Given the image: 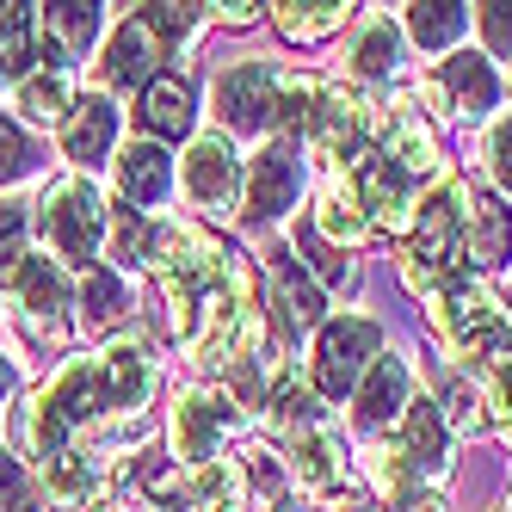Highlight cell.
I'll use <instances>...</instances> for the list:
<instances>
[{
    "label": "cell",
    "instance_id": "1",
    "mask_svg": "<svg viewBox=\"0 0 512 512\" xmlns=\"http://www.w3.org/2000/svg\"><path fill=\"white\" fill-rule=\"evenodd\" d=\"M463 229H469V198L457 179L432 186L420 204H414V223H408V253H401V278L414 290H445L451 272H457V253H463Z\"/></svg>",
    "mask_w": 512,
    "mask_h": 512
},
{
    "label": "cell",
    "instance_id": "2",
    "mask_svg": "<svg viewBox=\"0 0 512 512\" xmlns=\"http://www.w3.org/2000/svg\"><path fill=\"white\" fill-rule=\"evenodd\" d=\"M105 223H112V210H105V198L87 186V179H56V186L38 198V229H44V241L62 253V260H75V266H93L99 260Z\"/></svg>",
    "mask_w": 512,
    "mask_h": 512
},
{
    "label": "cell",
    "instance_id": "3",
    "mask_svg": "<svg viewBox=\"0 0 512 512\" xmlns=\"http://www.w3.org/2000/svg\"><path fill=\"white\" fill-rule=\"evenodd\" d=\"M432 327L463 358H494V352H506V315L488 297V284H475V278H451L445 290H438V297H432Z\"/></svg>",
    "mask_w": 512,
    "mask_h": 512
},
{
    "label": "cell",
    "instance_id": "4",
    "mask_svg": "<svg viewBox=\"0 0 512 512\" xmlns=\"http://www.w3.org/2000/svg\"><path fill=\"white\" fill-rule=\"evenodd\" d=\"M377 321H364V315H334V321H321V334H315V389L321 395H346L364 383V371L377 364Z\"/></svg>",
    "mask_w": 512,
    "mask_h": 512
},
{
    "label": "cell",
    "instance_id": "5",
    "mask_svg": "<svg viewBox=\"0 0 512 512\" xmlns=\"http://www.w3.org/2000/svg\"><path fill=\"white\" fill-rule=\"evenodd\" d=\"M186 192L210 216H235V204H241V161H235L229 130H204L192 142V155H186Z\"/></svg>",
    "mask_w": 512,
    "mask_h": 512
},
{
    "label": "cell",
    "instance_id": "6",
    "mask_svg": "<svg viewBox=\"0 0 512 512\" xmlns=\"http://www.w3.org/2000/svg\"><path fill=\"white\" fill-rule=\"evenodd\" d=\"M371 112L377 105L352 93V87H321L315 99V118H309V142L327 155V161H358L364 155V130H371Z\"/></svg>",
    "mask_w": 512,
    "mask_h": 512
},
{
    "label": "cell",
    "instance_id": "7",
    "mask_svg": "<svg viewBox=\"0 0 512 512\" xmlns=\"http://www.w3.org/2000/svg\"><path fill=\"white\" fill-rule=\"evenodd\" d=\"M426 99L438 105V112H451V118H482V112H494V99H500L494 62L475 56V50L445 56V68L426 81Z\"/></svg>",
    "mask_w": 512,
    "mask_h": 512
},
{
    "label": "cell",
    "instance_id": "8",
    "mask_svg": "<svg viewBox=\"0 0 512 512\" xmlns=\"http://www.w3.org/2000/svg\"><path fill=\"white\" fill-rule=\"evenodd\" d=\"M229 426H235V401L210 395V389H192L173 408V451L186 457L192 469H204V463H216V451H223Z\"/></svg>",
    "mask_w": 512,
    "mask_h": 512
},
{
    "label": "cell",
    "instance_id": "9",
    "mask_svg": "<svg viewBox=\"0 0 512 512\" xmlns=\"http://www.w3.org/2000/svg\"><path fill=\"white\" fill-rule=\"evenodd\" d=\"M216 112L229 130H266L278 118V68L266 62H235L223 81H216Z\"/></svg>",
    "mask_w": 512,
    "mask_h": 512
},
{
    "label": "cell",
    "instance_id": "10",
    "mask_svg": "<svg viewBox=\"0 0 512 512\" xmlns=\"http://www.w3.org/2000/svg\"><path fill=\"white\" fill-rule=\"evenodd\" d=\"M346 179H352V192H358L364 216H371L377 229H408L414 223L408 173H395L389 155H358V161H346Z\"/></svg>",
    "mask_w": 512,
    "mask_h": 512
},
{
    "label": "cell",
    "instance_id": "11",
    "mask_svg": "<svg viewBox=\"0 0 512 512\" xmlns=\"http://www.w3.org/2000/svg\"><path fill=\"white\" fill-rule=\"evenodd\" d=\"M297 186H303L297 142H272V149H260V161L247 167V216L253 223H272L278 210L297 204Z\"/></svg>",
    "mask_w": 512,
    "mask_h": 512
},
{
    "label": "cell",
    "instance_id": "12",
    "mask_svg": "<svg viewBox=\"0 0 512 512\" xmlns=\"http://www.w3.org/2000/svg\"><path fill=\"white\" fill-rule=\"evenodd\" d=\"M155 56H161V44L149 38V25L124 19L112 31V44H105V56H99V81L112 87V93H142V87L155 81Z\"/></svg>",
    "mask_w": 512,
    "mask_h": 512
},
{
    "label": "cell",
    "instance_id": "13",
    "mask_svg": "<svg viewBox=\"0 0 512 512\" xmlns=\"http://www.w3.org/2000/svg\"><path fill=\"white\" fill-rule=\"evenodd\" d=\"M99 389H105V408H142L155 389V364L142 340H118L99 352Z\"/></svg>",
    "mask_w": 512,
    "mask_h": 512
},
{
    "label": "cell",
    "instance_id": "14",
    "mask_svg": "<svg viewBox=\"0 0 512 512\" xmlns=\"http://www.w3.org/2000/svg\"><path fill=\"white\" fill-rule=\"evenodd\" d=\"M112 142H118V105L112 99H81L75 112L62 118V155L75 161V167H99L105 155H112Z\"/></svg>",
    "mask_w": 512,
    "mask_h": 512
},
{
    "label": "cell",
    "instance_id": "15",
    "mask_svg": "<svg viewBox=\"0 0 512 512\" xmlns=\"http://www.w3.org/2000/svg\"><path fill=\"white\" fill-rule=\"evenodd\" d=\"M272 309H278L284 334H309V327H321V284L290 260V253H278V266H272Z\"/></svg>",
    "mask_w": 512,
    "mask_h": 512
},
{
    "label": "cell",
    "instance_id": "16",
    "mask_svg": "<svg viewBox=\"0 0 512 512\" xmlns=\"http://www.w3.org/2000/svg\"><path fill=\"white\" fill-rule=\"evenodd\" d=\"M408 364L401 358H377L371 371H364V383H358V426H371V432H383L389 420H401L408 414Z\"/></svg>",
    "mask_w": 512,
    "mask_h": 512
},
{
    "label": "cell",
    "instance_id": "17",
    "mask_svg": "<svg viewBox=\"0 0 512 512\" xmlns=\"http://www.w3.org/2000/svg\"><path fill=\"white\" fill-rule=\"evenodd\" d=\"M19 297L31 309V327H38V340H62V309H68V278L50 266V260H25L19 266Z\"/></svg>",
    "mask_w": 512,
    "mask_h": 512
},
{
    "label": "cell",
    "instance_id": "18",
    "mask_svg": "<svg viewBox=\"0 0 512 512\" xmlns=\"http://www.w3.org/2000/svg\"><path fill=\"white\" fill-rule=\"evenodd\" d=\"M167 186H173V161H167L161 142L142 136V142H130V149L118 155V192H124V204H161Z\"/></svg>",
    "mask_w": 512,
    "mask_h": 512
},
{
    "label": "cell",
    "instance_id": "19",
    "mask_svg": "<svg viewBox=\"0 0 512 512\" xmlns=\"http://www.w3.org/2000/svg\"><path fill=\"white\" fill-rule=\"evenodd\" d=\"M401 457L414 469H445L451 463V432H445L438 401H426V395L408 401V414H401Z\"/></svg>",
    "mask_w": 512,
    "mask_h": 512
},
{
    "label": "cell",
    "instance_id": "20",
    "mask_svg": "<svg viewBox=\"0 0 512 512\" xmlns=\"http://www.w3.org/2000/svg\"><path fill=\"white\" fill-rule=\"evenodd\" d=\"M192 87L179 81V75H155L149 87H142V130L161 136V142H179V136H192Z\"/></svg>",
    "mask_w": 512,
    "mask_h": 512
},
{
    "label": "cell",
    "instance_id": "21",
    "mask_svg": "<svg viewBox=\"0 0 512 512\" xmlns=\"http://www.w3.org/2000/svg\"><path fill=\"white\" fill-rule=\"evenodd\" d=\"M290 475H297L303 488H315V494L340 488V482H346V457H340V438L327 432V426H315V432H303V438H290Z\"/></svg>",
    "mask_w": 512,
    "mask_h": 512
},
{
    "label": "cell",
    "instance_id": "22",
    "mask_svg": "<svg viewBox=\"0 0 512 512\" xmlns=\"http://www.w3.org/2000/svg\"><path fill=\"white\" fill-rule=\"evenodd\" d=\"M315 235H321V241H340V247H352V241H364V235H371V216H364V204H358V192H352L346 167H340L334 179H327V192H321Z\"/></svg>",
    "mask_w": 512,
    "mask_h": 512
},
{
    "label": "cell",
    "instance_id": "23",
    "mask_svg": "<svg viewBox=\"0 0 512 512\" xmlns=\"http://www.w3.org/2000/svg\"><path fill=\"white\" fill-rule=\"evenodd\" d=\"M463 253L475 266H506L512 260V210L500 198L469 204V229H463Z\"/></svg>",
    "mask_w": 512,
    "mask_h": 512
},
{
    "label": "cell",
    "instance_id": "24",
    "mask_svg": "<svg viewBox=\"0 0 512 512\" xmlns=\"http://www.w3.org/2000/svg\"><path fill=\"white\" fill-rule=\"evenodd\" d=\"M44 494H50V506H62V512H81V506H93V494H99V469L87 463V451H56L50 463H44Z\"/></svg>",
    "mask_w": 512,
    "mask_h": 512
},
{
    "label": "cell",
    "instance_id": "25",
    "mask_svg": "<svg viewBox=\"0 0 512 512\" xmlns=\"http://www.w3.org/2000/svg\"><path fill=\"white\" fill-rule=\"evenodd\" d=\"M186 512H247V482H241V469L235 463H204V469H192V488H186V500H179Z\"/></svg>",
    "mask_w": 512,
    "mask_h": 512
},
{
    "label": "cell",
    "instance_id": "26",
    "mask_svg": "<svg viewBox=\"0 0 512 512\" xmlns=\"http://www.w3.org/2000/svg\"><path fill=\"white\" fill-rule=\"evenodd\" d=\"M272 13H278V31H284L290 44L334 38V31L352 19V7H346V0H303V7H297V0H284V7H272Z\"/></svg>",
    "mask_w": 512,
    "mask_h": 512
},
{
    "label": "cell",
    "instance_id": "27",
    "mask_svg": "<svg viewBox=\"0 0 512 512\" xmlns=\"http://www.w3.org/2000/svg\"><path fill=\"white\" fill-rule=\"evenodd\" d=\"M19 112L31 124H62L75 112V93H68V68H38V75L19 81Z\"/></svg>",
    "mask_w": 512,
    "mask_h": 512
},
{
    "label": "cell",
    "instance_id": "28",
    "mask_svg": "<svg viewBox=\"0 0 512 512\" xmlns=\"http://www.w3.org/2000/svg\"><path fill=\"white\" fill-rule=\"evenodd\" d=\"M266 414H272V426L284 432V438H303V432H315L321 426V408H315V389L290 371V377H278V389L266 395Z\"/></svg>",
    "mask_w": 512,
    "mask_h": 512
},
{
    "label": "cell",
    "instance_id": "29",
    "mask_svg": "<svg viewBox=\"0 0 512 512\" xmlns=\"http://www.w3.org/2000/svg\"><path fill=\"white\" fill-rule=\"evenodd\" d=\"M389 167L408 173V179H426V173L438 167V142H432V130H426L420 118H408V112H395V124H389Z\"/></svg>",
    "mask_w": 512,
    "mask_h": 512
},
{
    "label": "cell",
    "instance_id": "30",
    "mask_svg": "<svg viewBox=\"0 0 512 512\" xmlns=\"http://www.w3.org/2000/svg\"><path fill=\"white\" fill-rule=\"evenodd\" d=\"M31 38H38V7H0V81H25Z\"/></svg>",
    "mask_w": 512,
    "mask_h": 512
},
{
    "label": "cell",
    "instance_id": "31",
    "mask_svg": "<svg viewBox=\"0 0 512 512\" xmlns=\"http://www.w3.org/2000/svg\"><path fill=\"white\" fill-rule=\"evenodd\" d=\"M395 62H401L395 25L389 19H371V25H364V38L352 44V75L358 81H383V75H395Z\"/></svg>",
    "mask_w": 512,
    "mask_h": 512
},
{
    "label": "cell",
    "instance_id": "32",
    "mask_svg": "<svg viewBox=\"0 0 512 512\" xmlns=\"http://www.w3.org/2000/svg\"><path fill=\"white\" fill-rule=\"evenodd\" d=\"M44 19V38H56L62 50H81V44H93L99 38V7L93 0H68V7H38Z\"/></svg>",
    "mask_w": 512,
    "mask_h": 512
},
{
    "label": "cell",
    "instance_id": "33",
    "mask_svg": "<svg viewBox=\"0 0 512 512\" xmlns=\"http://www.w3.org/2000/svg\"><path fill=\"white\" fill-rule=\"evenodd\" d=\"M463 25H469V7H408V38H414L420 50L457 44Z\"/></svg>",
    "mask_w": 512,
    "mask_h": 512
},
{
    "label": "cell",
    "instance_id": "34",
    "mask_svg": "<svg viewBox=\"0 0 512 512\" xmlns=\"http://www.w3.org/2000/svg\"><path fill=\"white\" fill-rule=\"evenodd\" d=\"M81 303H87V321H124L130 315V290H124V278L118 272H87L81 278Z\"/></svg>",
    "mask_w": 512,
    "mask_h": 512
},
{
    "label": "cell",
    "instance_id": "35",
    "mask_svg": "<svg viewBox=\"0 0 512 512\" xmlns=\"http://www.w3.org/2000/svg\"><path fill=\"white\" fill-rule=\"evenodd\" d=\"M315 99H321V87H315V81H303V75H278V124H284V130H303V136H309Z\"/></svg>",
    "mask_w": 512,
    "mask_h": 512
},
{
    "label": "cell",
    "instance_id": "36",
    "mask_svg": "<svg viewBox=\"0 0 512 512\" xmlns=\"http://www.w3.org/2000/svg\"><path fill=\"white\" fill-rule=\"evenodd\" d=\"M155 247H161V235L142 223V210H118V260L124 266H155Z\"/></svg>",
    "mask_w": 512,
    "mask_h": 512
},
{
    "label": "cell",
    "instance_id": "37",
    "mask_svg": "<svg viewBox=\"0 0 512 512\" xmlns=\"http://www.w3.org/2000/svg\"><path fill=\"white\" fill-rule=\"evenodd\" d=\"M25 266V210L0 204V278H19Z\"/></svg>",
    "mask_w": 512,
    "mask_h": 512
},
{
    "label": "cell",
    "instance_id": "38",
    "mask_svg": "<svg viewBox=\"0 0 512 512\" xmlns=\"http://www.w3.org/2000/svg\"><path fill=\"white\" fill-rule=\"evenodd\" d=\"M235 469H241V482H253L266 500H278V494H284V469H278V457H272L266 445H247Z\"/></svg>",
    "mask_w": 512,
    "mask_h": 512
},
{
    "label": "cell",
    "instance_id": "39",
    "mask_svg": "<svg viewBox=\"0 0 512 512\" xmlns=\"http://www.w3.org/2000/svg\"><path fill=\"white\" fill-rule=\"evenodd\" d=\"M488 408H494V426L512 432V346L488 358Z\"/></svg>",
    "mask_w": 512,
    "mask_h": 512
},
{
    "label": "cell",
    "instance_id": "40",
    "mask_svg": "<svg viewBox=\"0 0 512 512\" xmlns=\"http://www.w3.org/2000/svg\"><path fill=\"white\" fill-rule=\"evenodd\" d=\"M136 19L149 25V38H155V44H179V38H186V31L198 25V7H142Z\"/></svg>",
    "mask_w": 512,
    "mask_h": 512
},
{
    "label": "cell",
    "instance_id": "41",
    "mask_svg": "<svg viewBox=\"0 0 512 512\" xmlns=\"http://www.w3.org/2000/svg\"><path fill=\"white\" fill-rule=\"evenodd\" d=\"M371 469H377V488H383V500H395V494H414V463L401 457V451H371Z\"/></svg>",
    "mask_w": 512,
    "mask_h": 512
},
{
    "label": "cell",
    "instance_id": "42",
    "mask_svg": "<svg viewBox=\"0 0 512 512\" xmlns=\"http://www.w3.org/2000/svg\"><path fill=\"white\" fill-rule=\"evenodd\" d=\"M438 414H445L457 432H475V426H482V401H475V389L463 377H451L445 383V408H438Z\"/></svg>",
    "mask_w": 512,
    "mask_h": 512
},
{
    "label": "cell",
    "instance_id": "43",
    "mask_svg": "<svg viewBox=\"0 0 512 512\" xmlns=\"http://www.w3.org/2000/svg\"><path fill=\"white\" fill-rule=\"evenodd\" d=\"M0 512H38V494H31L25 469L7 451H0Z\"/></svg>",
    "mask_w": 512,
    "mask_h": 512
},
{
    "label": "cell",
    "instance_id": "44",
    "mask_svg": "<svg viewBox=\"0 0 512 512\" xmlns=\"http://www.w3.org/2000/svg\"><path fill=\"white\" fill-rule=\"evenodd\" d=\"M482 155H488V173H494L500 186L512 192V118H494V124H488V142H482Z\"/></svg>",
    "mask_w": 512,
    "mask_h": 512
},
{
    "label": "cell",
    "instance_id": "45",
    "mask_svg": "<svg viewBox=\"0 0 512 512\" xmlns=\"http://www.w3.org/2000/svg\"><path fill=\"white\" fill-rule=\"evenodd\" d=\"M31 167V149H25V136L13 118H0V186H13V179Z\"/></svg>",
    "mask_w": 512,
    "mask_h": 512
},
{
    "label": "cell",
    "instance_id": "46",
    "mask_svg": "<svg viewBox=\"0 0 512 512\" xmlns=\"http://www.w3.org/2000/svg\"><path fill=\"white\" fill-rule=\"evenodd\" d=\"M297 241H303V253H309V260H315L321 284H346V260H340V253H334V247H327V241L315 235V223H309V229H303Z\"/></svg>",
    "mask_w": 512,
    "mask_h": 512
},
{
    "label": "cell",
    "instance_id": "47",
    "mask_svg": "<svg viewBox=\"0 0 512 512\" xmlns=\"http://www.w3.org/2000/svg\"><path fill=\"white\" fill-rule=\"evenodd\" d=\"M482 38H488L494 56L512 50V7H482Z\"/></svg>",
    "mask_w": 512,
    "mask_h": 512
},
{
    "label": "cell",
    "instance_id": "48",
    "mask_svg": "<svg viewBox=\"0 0 512 512\" xmlns=\"http://www.w3.org/2000/svg\"><path fill=\"white\" fill-rule=\"evenodd\" d=\"M383 512H438V494H426V488H414V494H395Z\"/></svg>",
    "mask_w": 512,
    "mask_h": 512
},
{
    "label": "cell",
    "instance_id": "49",
    "mask_svg": "<svg viewBox=\"0 0 512 512\" xmlns=\"http://www.w3.org/2000/svg\"><path fill=\"white\" fill-rule=\"evenodd\" d=\"M216 13H223L229 25H247V19H253V13H260V7H216Z\"/></svg>",
    "mask_w": 512,
    "mask_h": 512
},
{
    "label": "cell",
    "instance_id": "50",
    "mask_svg": "<svg viewBox=\"0 0 512 512\" xmlns=\"http://www.w3.org/2000/svg\"><path fill=\"white\" fill-rule=\"evenodd\" d=\"M7 395H13V364L0 358V401H7Z\"/></svg>",
    "mask_w": 512,
    "mask_h": 512
},
{
    "label": "cell",
    "instance_id": "51",
    "mask_svg": "<svg viewBox=\"0 0 512 512\" xmlns=\"http://www.w3.org/2000/svg\"><path fill=\"white\" fill-rule=\"evenodd\" d=\"M87 512H118V506H112V500H93V506H87Z\"/></svg>",
    "mask_w": 512,
    "mask_h": 512
},
{
    "label": "cell",
    "instance_id": "52",
    "mask_svg": "<svg viewBox=\"0 0 512 512\" xmlns=\"http://www.w3.org/2000/svg\"><path fill=\"white\" fill-rule=\"evenodd\" d=\"M167 512H186V506H179V500H167Z\"/></svg>",
    "mask_w": 512,
    "mask_h": 512
},
{
    "label": "cell",
    "instance_id": "53",
    "mask_svg": "<svg viewBox=\"0 0 512 512\" xmlns=\"http://www.w3.org/2000/svg\"><path fill=\"white\" fill-rule=\"evenodd\" d=\"M506 512H512V506H506Z\"/></svg>",
    "mask_w": 512,
    "mask_h": 512
}]
</instances>
